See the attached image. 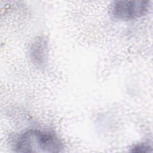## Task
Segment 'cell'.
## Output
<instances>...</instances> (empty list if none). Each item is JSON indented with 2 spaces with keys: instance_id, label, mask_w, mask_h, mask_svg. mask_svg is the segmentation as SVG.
Returning a JSON list of instances; mask_svg holds the SVG:
<instances>
[{
  "instance_id": "1",
  "label": "cell",
  "mask_w": 153,
  "mask_h": 153,
  "mask_svg": "<svg viewBox=\"0 0 153 153\" xmlns=\"http://www.w3.org/2000/svg\"><path fill=\"white\" fill-rule=\"evenodd\" d=\"M15 151L20 152H59L62 142L52 131L30 129L20 134L15 144Z\"/></svg>"
},
{
  "instance_id": "4",
  "label": "cell",
  "mask_w": 153,
  "mask_h": 153,
  "mask_svg": "<svg viewBox=\"0 0 153 153\" xmlns=\"http://www.w3.org/2000/svg\"><path fill=\"white\" fill-rule=\"evenodd\" d=\"M132 152H148L152 151L151 147L146 143H139L134 145L130 150Z\"/></svg>"
},
{
  "instance_id": "2",
  "label": "cell",
  "mask_w": 153,
  "mask_h": 153,
  "mask_svg": "<svg viewBox=\"0 0 153 153\" xmlns=\"http://www.w3.org/2000/svg\"><path fill=\"white\" fill-rule=\"evenodd\" d=\"M149 7L148 1H117L111 4V13L117 19H136L146 14Z\"/></svg>"
},
{
  "instance_id": "3",
  "label": "cell",
  "mask_w": 153,
  "mask_h": 153,
  "mask_svg": "<svg viewBox=\"0 0 153 153\" xmlns=\"http://www.w3.org/2000/svg\"><path fill=\"white\" fill-rule=\"evenodd\" d=\"M30 57L37 66L43 67L47 62L48 54L47 42L43 37H38L31 44L29 48Z\"/></svg>"
}]
</instances>
